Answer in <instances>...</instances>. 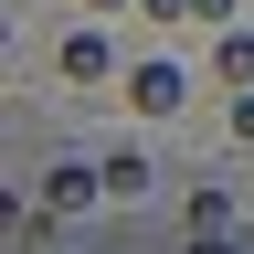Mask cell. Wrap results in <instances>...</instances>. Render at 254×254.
<instances>
[{
	"mask_svg": "<svg viewBox=\"0 0 254 254\" xmlns=\"http://www.w3.org/2000/svg\"><path fill=\"white\" fill-rule=\"evenodd\" d=\"M138 11H148V21H180V11H190V0H138Z\"/></svg>",
	"mask_w": 254,
	"mask_h": 254,
	"instance_id": "cell-7",
	"label": "cell"
},
{
	"mask_svg": "<svg viewBox=\"0 0 254 254\" xmlns=\"http://www.w3.org/2000/svg\"><path fill=\"white\" fill-rule=\"evenodd\" d=\"M127 106H138V117H170V106H180V64H170V53H148L138 74H127Z\"/></svg>",
	"mask_w": 254,
	"mask_h": 254,
	"instance_id": "cell-2",
	"label": "cell"
},
{
	"mask_svg": "<svg viewBox=\"0 0 254 254\" xmlns=\"http://www.w3.org/2000/svg\"><path fill=\"white\" fill-rule=\"evenodd\" d=\"M0 233H21V201H11V190H0Z\"/></svg>",
	"mask_w": 254,
	"mask_h": 254,
	"instance_id": "cell-9",
	"label": "cell"
},
{
	"mask_svg": "<svg viewBox=\"0 0 254 254\" xmlns=\"http://www.w3.org/2000/svg\"><path fill=\"white\" fill-rule=\"evenodd\" d=\"M190 11H201V21H233V0H190Z\"/></svg>",
	"mask_w": 254,
	"mask_h": 254,
	"instance_id": "cell-8",
	"label": "cell"
},
{
	"mask_svg": "<svg viewBox=\"0 0 254 254\" xmlns=\"http://www.w3.org/2000/svg\"><path fill=\"white\" fill-rule=\"evenodd\" d=\"M233 138L254 148V85H233Z\"/></svg>",
	"mask_w": 254,
	"mask_h": 254,
	"instance_id": "cell-6",
	"label": "cell"
},
{
	"mask_svg": "<svg viewBox=\"0 0 254 254\" xmlns=\"http://www.w3.org/2000/svg\"><path fill=\"white\" fill-rule=\"evenodd\" d=\"M85 201H106V170H85V159H53V180H43V212H53V222H74Z\"/></svg>",
	"mask_w": 254,
	"mask_h": 254,
	"instance_id": "cell-1",
	"label": "cell"
},
{
	"mask_svg": "<svg viewBox=\"0 0 254 254\" xmlns=\"http://www.w3.org/2000/svg\"><path fill=\"white\" fill-rule=\"evenodd\" d=\"M212 74H222V85H254V32H233V21H222V43H212Z\"/></svg>",
	"mask_w": 254,
	"mask_h": 254,
	"instance_id": "cell-4",
	"label": "cell"
},
{
	"mask_svg": "<svg viewBox=\"0 0 254 254\" xmlns=\"http://www.w3.org/2000/svg\"><path fill=\"white\" fill-rule=\"evenodd\" d=\"M95 74H106V32H64V85H95Z\"/></svg>",
	"mask_w": 254,
	"mask_h": 254,
	"instance_id": "cell-3",
	"label": "cell"
},
{
	"mask_svg": "<svg viewBox=\"0 0 254 254\" xmlns=\"http://www.w3.org/2000/svg\"><path fill=\"white\" fill-rule=\"evenodd\" d=\"M0 43H11V21H0Z\"/></svg>",
	"mask_w": 254,
	"mask_h": 254,
	"instance_id": "cell-11",
	"label": "cell"
},
{
	"mask_svg": "<svg viewBox=\"0 0 254 254\" xmlns=\"http://www.w3.org/2000/svg\"><path fill=\"white\" fill-rule=\"evenodd\" d=\"M190 233H233V201L222 190H190Z\"/></svg>",
	"mask_w": 254,
	"mask_h": 254,
	"instance_id": "cell-5",
	"label": "cell"
},
{
	"mask_svg": "<svg viewBox=\"0 0 254 254\" xmlns=\"http://www.w3.org/2000/svg\"><path fill=\"white\" fill-rule=\"evenodd\" d=\"M85 11H138V0H85Z\"/></svg>",
	"mask_w": 254,
	"mask_h": 254,
	"instance_id": "cell-10",
	"label": "cell"
}]
</instances>
